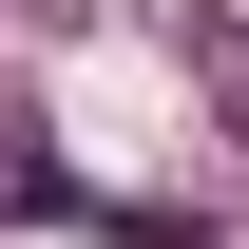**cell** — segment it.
I'll return each mask as SVG.
<instances>
[{
  "mask_svg": "<svg viewBox=\"0 0 249 249\" xmlns=\"http://www.w3.org/2000/svg\"><path fill=\"white\" fill-rule=\"evenodd\" d=\"M19 211H77V173H58V154H38V134H19V115H0V230H19Z\"/></svg>",
  "mask_w": 249,
  "mask_h": 249,
  "instance_id": "obj_1",
  "label": "cell"
}]
</instances>
